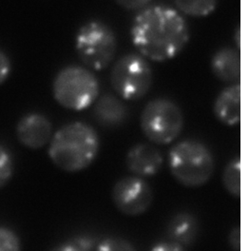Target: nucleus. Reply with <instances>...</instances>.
Returning a JSON list of instances; mask_svg holds the SVG:
<instances>
[{"label": "nucleus", "mask_w": 250, "mask_h": 251, "mask_svg": "<svg viewBox=\"0 0 250 251\" xmlns=\"http://www.w3.org/2000/svg\"><path fill=\"white\" fill-rule=\"evenodd\" d=\"M69 242L77 251H94L96 248L94 239L88 236H76L70 239Z\"/></svg>", "instance_id": "20"}, {"label": "nucleus", "mask_w": 250, "mask_h": 251, "mask_svg": "<svg viewBox=\"0 0 250 251\" xmlns=\"http://www.w3.org/2000/svg\"><path fill=\"white\" fill-rule=\"evenodd\" d=\"M13 65L10 57L0 50V86L4 84L12 74Z\"/></svg>", "instance_id": "21"}, {"label": "nucleus", "mask_w": 250, "mask_h": 251, "mask_svg": "<svg viewBox=\"0 0 250 251\" xmlns=\"http://www.w3.org/2000/svg\"><path fill=\"white\" fill-rule=\"evenodd\" d=\"M52 125L41 113L24 115L16 125V137L24 147L38 150L45 147L52 137Z\"/></svg>", "instance_id": "9"}, {"label": "nucleus", "mask_w": 250, "mask_h": 251, "mask_svg": "<svg viewBox=\"0 0 250 251\" xmlns=\"http://www.w3.org/2000/svg\"><path fill=\"white\" fill-rule=\"evenodd\" d=\"M199 233L196 217L188 212L178 213L172 217L167 227V235L172 243L183 248L192 246Z\"/></svg>", "instance_id": "14"}, {"label": "nucleus", "mask_w": 250, "mask_h": 251, "mask_svg": "<svg viewBox=\"0 0 250 251\" xmlns=\"http://www.w3.org/2000/svg\"><path fill=\"white\" fill-rule=\"evenodd\" d=\"M168 161L174 179L187 188L205 185L215 169L210 150L202 142L191 139L175 144L169 152Z\"/></svg>", "instance_id": "3"}, {"label": "nucleus", "mask_w": 250, "mask_h": 251, "mask_svg": "<svg viewBox=\"0 0 250 251\" xmlns=\"http://www.w3.org/2000/svg\"><path fill=\"white\" fill-rule=\"evenodd\" d=\"M223 185L226 191L239 198L241 196V159L240 157L233 158L225 168L223 177Z\"/></svg>", "instance_id": "16"}, {"label": "nucleus", "mask_w": 250, "mask_h": 251, "mask_svg": "<svg viewBox=\"0 0 250 251\" xmlns=\"http://www.w3.org/2000/svg\"><path fill=\"white\" fill-rule=\"evenodd\" d=\"M144 135L153 144L169 145L176 140L184 127V114L180 107L168 98L150 100L140 116Z\"/></svg>", "instance_id": "6"}, {"label": "nucleus", "mask_w": 250, "mask_h": 251, "mask_svg": "<svg viewBox=\"0 0 250 251\" xmlns=\"http://www.w3.org/2000/svg\"><path fill=\"white\" fill-rule=\"evenodd\" d=\"M164 158L160 151L150 144L141 143L133 146L125 157L128 171L134 176L151 177L162 169Z\"/></svg>", "instance_id": "10"}, {"label": "nucleus", "mask_w": 250, "mask_h": 251, "mask_svg": "<svg viewBox=\"0 0 250 251\" xmlns=\"http://www.w3.org/2000/svg\"><path fill=\"white\" fill-rule=\"evenodd\" d=\"M0 251H21V242L16 232L0 226Z\"/></svg>", "instance_id": "19"}, {"label": "nucleus", "mask_w": 250, "mask_h": 251, "mask_svg": "<svg viewBox=\"0 0 250 251\" xmlns=\"http://www.w3.org/2000/svg\"><path fill=\"white\" fill-rule=\"evenodd\" d=\"M234 40L237 47L240 48V44H241V30H240V26L237 28V30L235 31Z\"/></svg>", "instance_id": "26"}, {"label": "nucleus", "mask_w": 250, "mask_h": 251, "mask_svg": "<svg viewBox=\"0 0 250 251\" xmlns=\"http://www.w3.org/2000/svg\"><path fill=\"white\" fill-rule=\"evenodd\" d=\"M131 41L146 59L166 62L175 58L188 45V23L175 9L150 6L135 16L130 29Z\"/></svg>", "instance_id": "1"}, {"label": "nucleus", "mask_w": 250, "mask_h": 251, "mask_svg": "<svg viewBox=\"0 0 250 251\" xmlns=\"http://www.w3.org/2000/svg\"><path fill=\"white\" fill-rule=\"evenodd\" d=\"M115 207L126 216H139L150 207L153 192L150 186L138 176H125L118 180L111 191Z\"/></svg>", "instance_id": "8"}, {"label": "nucleus", "mask_w": 250, "mask_h": 251, "mask_svg": "<svg viewBox=\"0 0 250 251\" xmlns=\"http://www.w3.org/2000/svg\"><path fill=\"white\" fill-rule=\"evenodd\" d=\"M99 93L97 77L90 70L77 65L61 69L52 82L53 98L67 110L81 111L90 108Z\"/></svg>", "instance_id": "4"}, {"label": "nucleus", "mask_w": 250, "mask_h": 251, "mask_svg": "<svg viewBox=\"0 0 250 251\" xmlns=\"http://www.w3.org/2000/svg\"><path fill=\"white\" fill-rule=\"evenodd\" d=\"M50 251H77L75 250V248L69 242H65L60 245H57L56 247H54L53 249H51Z\"/></svg>", "instance_id": "25"}, {"label": "nucleus", "mask_w": 250, "mask_h": 251, "mask_svg": "<svg viewBox=\"0 0 250 251\" xmlns=\"http://www.w3.org/2000/svg\"><path fill=\"white\" fill-rule=\"evenodd\" d=\"M228 243L234 251H240V249H241V228L239 226L235 227L230 231V233L228 235Z\"/></svg>", "instance_id": "24"}, {"label": "nucleus", "mask_w": 250, "mask_h": 251, "mask_svg": "<svg viewBox=\"0 0 250 251\" xmlns=\"http://www.w3.org/2000/svg\"><path fill=\"white\" fill-rule=\"evenodd\" d=\"M174 4L186 16L206 17L216 10L218 0H174Z\"/></svg>", "instance_id": "15"}, {"label": "nucleus", "mask_w": 250, "mask_h": 251, "mask_svg": "<svg viewBox=\"0 0 250 251\" xmlns=\"http://www.w3.org/2000/svg\"><path fill=\"white\" fill-rule=\"evenodd\" d=\"M94 251H137L125 239L120 237H108L102 240Z\"/></svg>", "instance_id": "18"}, {"label": "nucleus", "mask_w": 250, "mask_h": 251, "mask_svg": "<svg viewBox=\"0 0 250 251\" xmlns=\"http://www.w3.org/2000/svg\"><path fill=\"white\" fill-rule=\"evenodd\" d=\"M94 103V118L99 125L110 128L118 127L127 120V108L117 96L104 94Z\"/></svg>", "instance_id": "11"}, {"label": "nucleus", "mask_w": 250, "mask_h": 251, "mask_svg": "<svg viewBox=\"0 0 250 251\" xmlns=\"http://www.w3.org/2000/svg\"><path fill=\"white\" fill-rule=\"evenodd\" d=\"M210 68L222 82L233 83L241 77V56L233 48H222L211 58Z\"/></svg>", "instance_id": "13"}, {"label": "nucleus", "mask_w": 250, "mask_h": 251, "mask_svg": "<svg viewBox=\"0 0 250 251\" xmlns=\"http://www.w3.org/2000/svg\"><path fill=\"white\" fill-rule=\"evenodd\" d=\"M120 7L127 11H137L144 9L151 0H114Z\"/></svg>", "instance_id": "22"}, {"label": "nucleus", "mask_w": 250, "mask_h": 251, "mask_svg": "<svg viewBox=\"0 0 250 251\" xmlns=\"http://www.w3.org/2000/svg\"><path fill=\"white\" fill-rule=\"evenodd\" d=\"M152 82V69L140 53H126L111 69L110 85L119 97L127 101H136L147 95Z\"/></svg>", "instance_id": "7"}, {"label": "nucleus", "mask_w": 250, "mask_h": 251, "mask_svg": "<svg viewBox=\"0 0 250 251\" xmlns=\"http://www.w3.org/2000/svg\"><path fill=\"white\" fill-rule=\"evenodd\" d=\"M75 49L82 62L99 72L107 69L113 61L117 50V38L109 25L93 20L79 28Z\"/></svg>", "instance_id": "5"}, {"label": "nucleus", "mask_w": 250, "mask_h": 251, "mask_svg": "<svg viewBox=\"0 0 250 251\" xmlns=\"http://www.w3.org/2000/svg\"><path fill=\"white\" fill-rule=\"evenodd\" d=\"M150 251H186L185 248L172 242L159 243L152 247Z\"/></svg>", "instance_id": "23"}, {"label": "nucleus", "mask_w": 250, "mask_h": 251, "mask_svg": "<svg viewBox=\"0 0 250 251\" xmlns=\"http://www.w3.org/2000/svg\"><path fill=\"white\" fill-rule=\"evenodd\" d=\"M14 159L11 152L0 145V188H4L14 174Z\"/></svg>", "instance_id": "17"}, {"label": "nucleus", "mask_w": 250, "mask_h": 251, "mask_svg": "<svg viewBox=\"0 0 250 251\" xmlns=\"http://www.w3.org/2000/svg\"><path fill=\"white\" fill-rule=\"evenodd\" d=\"M100 151V138L94 127L84 122H72L51 137L49 157L63 172L75 173L88 169Z\"/></svg>", "instance_id": "2"}, {"label": "nucleus", "mask_w": 250, "mask_h": 251, "mask_svg": "<svg viewBox=\"0 0 250 251\" xmlns=\"http://www.w3.org/2000/svg\"><path fill=\"white\" fill-rule=\"evenodd\" d=\"M213 112L224 125L233 126L241 121V86L231 85L224 89L215 99Z\"/></svg>", "instance_id": "12"}]
</instances>
